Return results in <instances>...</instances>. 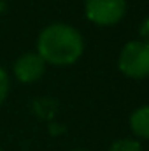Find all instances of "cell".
Masks as SVG:
<instances>
[{
  "label": "cell",
  "mask_w": 149,
  "mask_h": 151,
  "mask_svg": "<svg viewBox=\"0 0 149 151\" xmlns=\"http://www.w3.org/2000/svg\"><path fill=\"white\" fill-rule=\"evenodd\" d=\"M86 18L100 27H109L117 23L126 11L125 0H86L84 5Z\"/></svg>",
  "instance_id": "obj_3"
},
{
  "label": "cell",
  "mask_w": 149,
  "mask_h": 151,
  "mask_svg": "<svg viewBox=\"0 0 149 151\" xmlns=\"http://www.w3.org/2000/svg\"><path fill=\"white\" fill-rule=\"evenodd\" d=\"M130 128L137 137L149 139V106H142V107H139L132 113Z\"/></svg>",
  "instance_id": "obj_5"
},
{
  "label": "cell",
  "mask_w": 149,
  "mask_h": 151,
  "mask_svg": "<svg viewBox=\"0 0 149 151\" xmlns=\"http://www.w3.org/2000/svg\"><path fill=\"white\" fill-rule=\"evenodd\" d=\"M0 151H2V150H0Z\"/></svg>",
  "instance_id": "obj_10"
},
{
  "label": "cell",
  "mask_w": 149,
  "mask_h": 151,
  "mask_svg": "<svg viewBox=\"0 0 149 151\" xmlns=\"http://www.w3.org/2000/svg\"><path fill=\"white\" fill-rule=\"evenodd\" d=\"M75 151H84V150H75Z\"/></svg>",
  "instance_id": "obj_9"
},
{
  "label": "cell",
  "mask_w": 149,
  "mask_h": 151,
  "mask_svg": "<svg viewBox=\"0 0 149 151\" xmlns=\"http://www.w3.org/2000/svg\"><path fill=\"white\" fill-rule=\"evenodd\" d=\"M140 37H142V40L149 42V18L140 25Z\"/></svg>",
  "instance_id": "obj_8"
},
{
  "label": "cell",
  "mask_w": 149,
  "mask_h": 151,
  "mask_svg": "<svg viewBox=\"0 0 149 151\" xmlns=\"http://www.w3.org/2000/svg\"><path fill=\"white\" fill-rule=\"evenodd\" d=\"M46 70V62L39 53H25L14 63V76L19 83H35Z\"/></svg>",
  "instance_id": "obj_4"
},
{
  "label": "cell",
  "mask_w": 149,
  "mask_h": 151,
  "mask_svg": "<svg viewBox=\"0 0 149 151\" xmlns=\"http://www.w3.org/2000/svg\"><path fill=\"white\" fill-rule=\"evenodd\" d=\"M7 93H9V76L4 67H0V106L4 104Z\"/></svg>",
  "instance_id": "obj_7"
},
{
  "label": "cell",
  "mask_w": 149,
  "mask_h": 151,
  "mask_svg": "<svg viewBox=\"0 0 149 151\" xmlns=\"http://www.w3.org/2000/svg\"><path fill=\"white\" fill-rule=\"evenodd\" d=\"M119 70L128 77L144 79L149 76V42L132 40L128 42L119 55Z\"/></svg>",
  "instance_id": "obj_2"
},
{
  "label": "cell",
  "mask_w": 149,
  "mask_h": 151,
  "mask_svg": "<svg viewBox=\"0 0 149 151\" xmlns=\"http://www.w3.org/2000/svg\"><path fill=\"white\" fill-rule=\"evenodd\" d=\"M109 151H142V148L135 139H119L109 148Z\"/></svg>",
  "instance_id": "obj_6"
},
{
  "label": "cell",
  "mask_w": 149,
  "mask_h": 151,
  "mask_svg": "<svg viewBox=\"0 0 149 151\" xmlns=\"http://www.w3.org/2000/svg\"><path fill=\"white\" fill-rule=\"evenodd\" d=\"M84 40L74 27L65 23H53L46 27L37 40V53L46 63L70 65L81 58Z\"/></svg>",
  "instance_id": "obj_1"
}]
</instances>
